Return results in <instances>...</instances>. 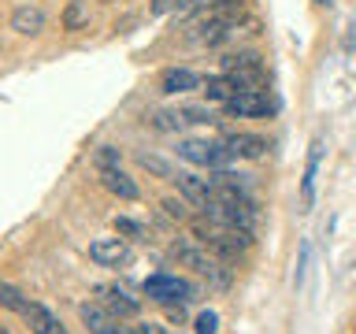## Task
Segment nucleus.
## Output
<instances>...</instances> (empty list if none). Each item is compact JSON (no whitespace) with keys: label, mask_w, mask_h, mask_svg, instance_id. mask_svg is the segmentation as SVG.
I'll list each match as a JSON object with an SVG mask.
<instances>
[{"label":"nucleus","mask_w":356,"mask_h":334,"mask_svg":"<svg viewBox=\"0 0 356 334\" xmlns=\"http://www.w3.org/2000/svg\"><path fill=\"white\" fill-rule=\"evenodd\" d=\"M78 316L82 323L89 327V334H130V327H122L119 316H111V312L100 305V301H89V305L78 308Z\"/></svg>","instance_id":"8"},{"label":"nucleus","mask_w":356,"mask_h":334,"mask_svg":"<svg viewBox=\"0 0 356 334\" xmlns=\"http://www.w3.org/2000/svg\"><path fill=\"white\" fill-rule=\"evenodd\" d=\"M353 271H356V260H353Z\"/></svg>","instance_id":"30"},{"label":"nucleus","mask_w":356,"mask_h":334,"mask_svg":"<svg viewBox=\"0 0 356 334\" xmlns=\"http://www.w3.org/2000/svg\"><path fill=\"white\" fill-rule=\"evenodd\" d=\"M130 334H163V327L160 323H134Z\"/></svg>","instance_id":"27"},{"label":"nucleus","mask_w":356,"mask_h":334,"mask_svg":"<svg viewBox=\"0 0 356 334\" xmlns=\"http://www.w3.org/2000/svg\"><path fill=\"white\" fill-rule=\"evenodd\" d=\"M316 4H330V0H316Z\"/></svg>","instance_id":"29"},{"label":"nucleus","mask_w":356,"mask_h":334,"mask_svg":"<svg viewBox=\"0 0 356 334\" xmlns=\"http://www.w3.org/2000/svg\"><path fill=\"white\" fill-rule=\"evenodd\" d=\"M138 164L145 167V171L160 175V178H175V171H171V164H167V160H160V156H152V152H138Z\"/></svg>","instance_id":"20"},{"label":"nucleus","mask_w":356,"mask_h":334,"mask_svg":"<svg viewBox=\"0 0 356 334\" xmlns=\"http://www.w3.org/2000/svg\"><path fill=\"white\" fill-rule=\"evenodd\" d=\"M89 260L97 267H119L130 260V245H127V238H97L89 245Z\"/></svg>","instance_id":"9"},{"label":"nucleus","mask_w":356,"mask_h":334,"mask_svg":"<svg viewBox=\"0 0 356 334\" xmlns=\"http://www.w3.org/2000/svg\"><path fill=\"white\" fill-rule=\"evenodd\" d=\"M100 182H104L115 197H122V200H138V182H134L122 167H100Z\"/></svg>","instance_id":"15"},{"label":"nucleus","mask_w":356,"mask_h":334,"mask_svg":"<svg viewBox=\"0 0 356 334\" xmlns=\"http://www.w3.org/2000/svg\"><path fill=\"white\" fill-rule=\"evenodd\" d=\"M193 238L204 241L216 256L234 260L238 253H245L252 245V230H238V227H219V223H193Z\"/></svg>","instance_id":"2"},{"label":"nucleus","mask_w":356,"mask_h":334,"mask_svg":"<svg viewBox=\"0 0 356 334\" xmlns=\"http://www.w3.org/2000/svg\"><path fill=\"white\" fill-rule=\"evenodd\" d=\"M222 74L238 86V93L241 89H264L267 86V67L256 52H230L222 60Z\"/></svg>","instance_id":"3"},{"label":"nucleus","mask_w":356,"mask_h":334,"mask_svg":"<svg viewBox=\"0 0 356 334\" xmlns=\"http://www.w3.org/2000/svg\"><path fill=\"white\" fill-rule=\"evenodd\" d=\"M93 160H97V171H100V167H119V160H122V156H119V149H115V145H100Z\"/></svg>","instance_id":"23"},{"label":"nucleus","mask_w":356,"mask_h":334,"mask_svg":"<svg viewBox=\"0 0 356 334\" xmlns=\"http://www.w3.org/2000/svg\"><path fill=\"white\" fill-rule=\"evenodd\" d=\"M22 319H26V327L33 334H67L63 323L52 316L44 305H38V301H26V308H22Z\"/></svg>","instance_id":"13"},{"label":"nucleus","mask_w":356,"mask_h":334,"mask_svg":"<svg viewBox=\"0 0 356 334\" xmlns=\"http://www.w3.org/2000/svg\"><path fill=\"white\" fill-rule=\"evenodd\" d=\"M204 86V78L200 74H193L189 67H167V71L160 74V89L163 93H193V89H200Z\"/></svg>","instance_id":"12"},{"label":"nucleus","mask_w":356,"mask_h":334,"mask_svg":"<svg viewBox=\"0 0 356 334\" xmlns=\"http://www.w3.org/2000/svg\"><path fill=\"white\" fill-rule=\"evenodd\" d=\"M160 208H163L171 219H178V223H186V219H189V200H186V197H182V200H175V197H163V200H160Z\"/></svg>","instance_id":"22"},{"label":"nucleus","mask_w":356,"mask_h":334,"mask_svg":"<svg viewBox=\"0 0 356 334\" xmlns=\"http://www.w3.org/2000/svg\"><path fill=\"white\" fill-rule=\"evenodd\" d=\"M89 26V4L86 0H71L67 4V11H63V30H86Z\"/></svg>","instance_id":"19"},{"label":"nucleus","mask_w":356,"mask_h":334,"mask_svg":"<svg viewBox=\"0 0 356 334\" xmlns=\"http://www.w3.org/2000/svg\"><path fill=\"white\" fill-rule=\"evenodd\" d=\"M171 182L178 186V193H182L189 205H197V208H204L208 200H211V178H200L193 171H178Z\"/></svg>","instance_id":"10"},{"label":"nucleus","mask_w":356,"mask_h":334,"mask_svg":"<svg viewBox=\"0 0 356 334\" xmlns=\"http://www.w3.org/2000/svg\"><path fill=\"white\" fill-rule=\"evenodd\" d=\"M178 156L197 167H208V171H222V167L234 164V152L227 149V141H200V138H189V141H178Z\"/></svg>","instance_id":"4"},{"label":"nucleus","mask_w":356,"mask_h":334,"mask_svg":"<svg viewBox=\"0 0 356 334\" xmlns=\"http://www.w3.org/2000/svg\"><path fill=\"white\" fill-rule=\"evenodd\" d=\"M115 230L127 234V238H141V227H138L134 219H115Z\"/></svg>","instance_id":"26"},{"label":"nucleus","mask_w":356,"mask_h":334,"mask_svg":"<svg viewBox=\"0 0 356 334\" xmlns=\"http://www.w3.org/2000/svg\"><path fill=\"white\" fill-rule=\"evenodd\" d=\"M323 152H327L323 138H312V145H308V164H305V178H300V197H305V208H312V200H316V175H319Z\"/></svg>","instance_id":"11"},{"label":"nucleus","mask_w":356,"mask_h":334,"mask_svg":"<svg viewBox=\"0 0 356 334\" xmlns=\"http://www.w3.org/2000/svg\"><path fill=\"white\" fill-rule=\"evenodd\" d=\"M167 253H171L182 267L197 271L200 278H208L211 286H219V289L230 286V267L222 264V256H216L204 241H197V238H175Z\"/></svg>","instance_id":"1"},{"label":"nucleus","mask_w":356,"mask_h":334,"mask_svg":"<svg viewBox=\"0 0 356 334\" xmlns=\"http://www.w3.org/2000/svg\"><path fill=\"white\" fill-rule=\"evenodd\" d=\"M93 294H97V301H100V305H104V308L111 312V316H119V319H134V316L141 312V301H138V297H130L122 286L100 283V286L93 289Z\"/></svg>","instance_id":"7"},{"label":"nucleus","mask_w":356,"mask_h":334,"mask_svg":"<svg viewBox=\"0 0 356 334\" xmlns=\"http://www.w3.org/2000/svg\"><path fill=\"white\" fill-rule=\"evenodd\" d=\"M178 111H182L186 122H216L211 108H200V104H186V108H178Z\"/></svg>","instance_id":"24"},{"label":"nucleus","mask_w":356,"mask_h":334,"mask_svg":"<svg viewBox=\"0 0 356 334\" xmlns=\"http://www.w3.org/2000/svg\"><path fill=\"white\" fill-rule=\"evenodd\" d=\"M356 49V26H349V33H345V52Z\"/></svg>","instance_id":"28"},{"label":"nucleus","mask_w":356,"mask_h":334,"mask_svg":"<svg viewBox=\"0 0 356 334\" xmlns=\"http://www.w3.org/2000/svg\"><path fill=\"white\" fill-rule=\"evenodd\" d=\"M0 305L4 308H11V312H19L22 316V308H26V301H22V294L11 283H0Z\"/></svg>","instance_id":"21"},{"label":"nucleus","mask_w":356,"mask_h":334,"mask_svg":"<svg viewBox=\"0 0 356 334\" xmlns=\"http://www.w3.org/2000/svg\"><path fill=\"white\" fill-rule=\"evenodd\" d=\"M227 149L234 152V160H264L267 156V141L260 134H230L227 138Z\"/></svg>","instance_id":"14"},{"label":"nucleus","mask_w":356,"mask_h":334,"mask_svg":"<svg viewBox=\"0 0 356 334\" xmlns=\"http://www.w3.org/2000/svg\"><path fill=\"white\" fill-rule=\"evenodd\" d=\"M145 122H149L152 130H160V134H178L186 127V119H182V111H167V108H156L145 116Z\"/></svg>","instance_id":"16"},{"label":"nucleus","mask_w":356,"mask_h":334,"mask_svg":"<svg viewBox=\"0 0 356 334\" xmlns=\"http://www.w3.org/2000/svg\"><path fill=\"white\" fill-rule=\"evenodd\" d=\"M145 294L152 301H160V305H189V301L197 297V286L186 283V278H178V275L160 271V275L145 278Z\"/></svg>","instance_id":"5"},{"label":"nucleus","mask_w":356,"mask_h":334,"mask_svg":"<svg viewBox=\"0 0 356 334\" xmlns=\"http://www.w3.org/2000/svg\"><path fill=\"white\" fill-rule=\"evenodd\" d=\"M200 89H204V97L216 100V104H227V100L238 93V86H234L227 74H211V78H204V86H200Z\"/></svg>","instance_id":"18"},{"label":"nucleus","mask_w":356,"mask_h":334,"mask_svg":"<svg viewBox=\"0 0 356 334\" xmlns=\"http://www.w3.org/2000/svg\"><path fill=\"white\" fill-rule=\"evenodd\" d=\"M11 30H19V33H41L44 30V11L41 8H19L15 15H11Z\"/></svg>","instance_id":"17"},{"label":"nucleus","mask_w":356,"mask_h":334,"mask_svg":"<svg viewBox=\"0 0 356 334\" xmlns=\"http://www.w3.org/2000/svg\"><path fill=\"white\" fill-rule=\"evenodd\" d=\"M197 334H219V316L216 312H200L197 316Z\"/></svg>","instance_id":"25"},{"label":"nucleus","mask_w":356,"mask_h":334,"mask_svg":"<svg viewBox=\"0 0 356 334\" xmlns=\"http://www.w3.org/2000/svg\"><path fill=\"white\" fill-rule=\"evenodd\" d=\"M222 108L238 119H264V116H275L278 111V97H271L267 89H241Z\"/></svg>","instance_id":"6"},{"label":"nucleus","mask_w":356,"mask_h":334,"mask_svg":"<svg viewBox=\"0 0 356 334\" xmlns=\"http://www.w3.org/2000/svg\"><path fill=\"white\" fill-rule=\"evenodd\" d=\"M0 334H4V331H0Z\"/></svg>","instance_id":"31"}]
</instances>
